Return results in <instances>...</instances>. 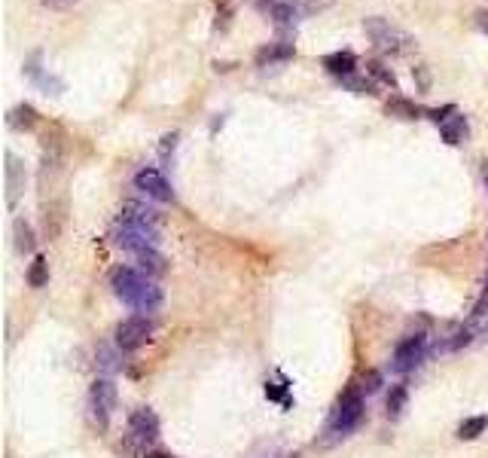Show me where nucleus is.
Instances as JSON below:
<instances>
[{
	"mask_svg": "<svg viewBox=\"0 0 488 458\" xmlns=\"http://www.w3.org/2000/svg\"><path fill=\"white\" fill-rule=\"evenodd\" d=\"M296 55V46L290 40H281V43H268L257 52V65L266 67V65H278V61H290Z\"/></svg>",
	"mask_w": 488,
	"mask_h": 458,
	"instance_id": "14",
	"label": "nucleus"
},
{
	"mask_svg": "<svg viewBox=\"0 0 488 458\" xmlns=\"http://www.w3.org/2000/svg\"><path fill=\"white\" fill-rule=\"evenodd\" d=\"M253 6H257V10H272L275 3H278V0H251Z\"/></svg>",
	"mask_w": 488,
	"mask_h": 458,
	"instance_id": "37",
	"label": "nucleus"
},
{
	"mask_svg": "<svg viewBox=\"0 0 488 458\" xmlns=\"http://www.w3.org/2000/svg\"><path fill=\"white\" fill-rule=\"evenodd\" d=\"M123 355L125 351L119 348L116 342L113 345H98V355H95V364H98V370L104 373V376H113V373H119L123 370Z\"/></svg>",
	"mask_w": 488,
	"mask_h": 458,
	"instance_id": "13",
	"label": "nucleus"
},
{
	"mask_svg": "<svg viewBox=\"0 0 488 458\" xmlns=\"http://www.w3.org/2000/svg\"><path fill=\"white\" fill-rule=\"evenodd\" d=\"M110 287L125 306H131L138 315H153L162 306V287L156 284L150 275H144L140 269L131 266H116L110 272Z\"/></svg>",
	"mask_w": 488,
	"mask_h": 458,
	"instance_id": "1",
	"label": "nucleus"
},
{
	"mask_svg": "<svg viewBox=\"0 0 488 458\" xmlns=\"http://www.w3.org/2000/svg\"><path fill=\"white\" fill-rule=\"evenodd\" d=\"M116 220H125V223H140V227H153L159 229V211L150 208V205H140V202H125L123 208H119V217Z\"/></svg>",
	"mask_w": 488,
	"mask_h": 458,
	"instance_id": "10",
	"label": "nucleus"
},
{
	"mask_svg": "<svg viewBox=\"0 0 488 458\" xmlns=\"http://www.w3.org/2000/svg\"><path fill=\"white\" fill-rule=\"evenodd\" d=\"M178 140H180V132H168L165 138H162V144H159V156L162 159H168L174 150H178Z\"/></svg>",
	"mask_w": 488,
	"mask_h": 458,
	"instance_id": "31",
	"label": "nucleus"
},
{
	"mask_svg": "<svg viewBox=\"0 0 488 458\" xmlns=\"http://www.w3.org/2000/svg\"><path fill=\"white\" fill-rule=\"evenodd\" d=\"M6 202L10 205H16V199L22 196V189H25V171H22V162H19L12 153H6Z\"/></svg>",
	"mask_w": 488,
	"mask_h": 458,
	"instance_id": "12",
	"label": "nucleus"
},
{
	"mask_svg": "<svg viewBox=\"0 0 488 458\" xmlns=\"http://www.w3.org/2000/svg\"><path fill=\"white\" fill-rule=\"evenodd\" d=\"M134 189H140V193L150 196V199H156V202H174L171 183H168L165 174H162L159 168H153V165L140 168V171L134 174Z\"/></svg>",
	"mask_w": 488,
	"mask_h": 458,
	"instance_id": "7",
	"label": "nucleus"
},
{
	"mask_svg": "<svg viewBox=\"0 0 488 458\" xmlns=\"http://www.w3.org/2000/svg\"><path fill=\"white\" fill-rule=\"evenodd\" d=\"M485 428H488V415H473V419H464L461 425H458V437H461V440H476Z\"/></svg>",
	"mask_w": 488,
	"mask_h": 458,
	"instance_id": "25",
	"label": "nucleus"
},
{
	"mask_svg": "<svg viewBox=\"0 0 488 458\" xmlns=\"http://www.w3.org/2000/svg\"><path fill=\"white\" fill-rule=\"evenodd\" d=\"M156 333V318L153 315H131V318L119 321L116 330H113V342L123 351H134L140 348L150 336Z\"/></svg>",
	"mask_w": 488,
	"mask_h": 458,
	"instance_id": "4",
	"label": "nucleus"
},
{
	"mask_svg": "<svg viewBox=\"0 0 488 458\" xmlns=\"http://www.w3.org/2000/svg\"><path fill=\"white\" fill-rule=\"evenodd\" d=\"M476 28L482 34H488V10H476Z\"/></svg>",
	"mask_w": 488,
	"mask_h": 458,
	"instance_id": "35",
	"label": "nucleus"
},
{
	"mask_svg": "<svg viewBox=\"0 0 488 458\" xmlns=\"http://www.w3.org/2000/svg\"><path fill=\"white\" fill-rule=\"evenodd\" d=\"M323 67L330 70L333 76H351L357 74V55L354 52H333V55H323Z\"/></svg>",
	"mask_w": 488,
	"mask_h": 458,
	"instance_id": "15",
	"label": "nucleus"
},
{
	"mask_svg": "<svg viewBox=\"0 0 488 458\" xmlns=\"http://www.w3.org/2000/svg\"><path fill=\"white\" fill-rule=\"evenodd\" d=\"M34 86L43 89V95H61V92H65V80H59V76H52V74H43Z\"/></svg>",
	"mask_w": 488,
	"mask_h": 458,
	"instance_id": "28",
	"label": "nucleus"
},
{
	"mask_svg": "<svg viewBox=\"0 0 488 458\" xmlns=\"http://www.w3.org/2000/svg\"><path fill=\"white\" fill-rule=\"evenodd\" d=\"M360 394H376L379 388H381V373L379 370H370V373H363L360 376Z\"/></svg>",
	"mask_w": 488,
	"mask_h": 458,
	"instance_id": "29",
	"label": "nucleus"
},
{
	"mask_svg": "<svg viewBox=\"0 0 488 458\" xmlns=\"http://www.w3.org/2000/svg\"><path fill=\"white\" fill-rule=\"evenodd\" d=\"M89 400H92V410H101V413H113L119 404V391L116 385H113L110 376H101L92 382V391H89Z\"/></svg>",
	"mask_w": 488,
	"mask_h": 458,
	"instance_id": "9",
	"label": "nucleus"
},
{
	"mask_svg": "<svg viewBox=\"0 0 488 458\" xmlns=\"http://www.w3.org/2000/svg\"><path fill=\"white\" fill-rule=\"evenodd\" d=\"M113 242H116L119 248L138 253V251H147V248H156V244H159V229L116 220V227H113Z\"/></svg>",
	"mask_w": 488,
	"mask_h": 458,
	"instance_id": "5",
	"label": "nucleus"
},
{
	"mask_svg": "<svg viewBox=\"0 0 488 458\" xmlns=\"http://www.w3.org/2000/svg\"><path fill=\"white\" fill-rule=\"evenodd\" d=\"M61 159H65V144H61L59 138H46L43 140V171H49V168H59Z\"/></svg>",
	"mask_w": 488,
	"mask_h": 458,
	"instance_id": "19",
	"label": "nucleus"
},
{
	"mask_svg": "<svg viewBox=\"0 0 488 458\" xmlns=\"http://www.w3.org/2000/svg\"><path fill=\"white\" fill-rule=\"evenodd\" d=\"M162 425H159V415H156L150 406H140L129 415V434L134 437L138 443H153L159 437Z\"/></svg>",
	"mask_w": 488,
	"mask_h": 458,
	"instance_id": "8",
	"label": "nucleus"
},
{
	"mask_svg": "<svg viewBox=\"0 0 488 458\" xmlns=\"http://www.w3.org/2000/svg\"><path fill=\"white\" fill-rule=\"evenodd\" d=\"M360 421H363V394H360L357 385H348L345 394L339 397L336 415L330 419V434H333V437H345V434L354 431Z\"/></svg>",
	"mask_w": 488,
	"mask_h": 458,
	"instance_id": "2",
	"label": "nucleus"
},
{
	"mask_svg": "<svg viewBox=\"0 0 488 458\" xmlns=\"http://www.w3.org/2000/svg\"><path fill=\"white\" fill-rule=\"evenodd\" d=\"M70 3H76V0H43V6H49V10H67Z\"/></svg>",
	"mask_w": 488,
	"mask_h": 458,
	"instance_id": "36",
	"label": "nucleus"
},
{
	"mask_svg": "<svg viewBox=\"0 0 488 458\" xmlns=\"http://www.w3.org/2000/svg\"><path fill=\"white\" fill-rule=\"evenodd\" d=\"M16 248L19 253H31L34 248H37V238H34V229H31V223H25V220H16Z\"/></svg>",
	"mask_w": 488,
	"mask_h": 458,
	"instance_id": "24",
	"label": "nucleus"
},
{
	"mask_svg": "<svg viewBox=\"0 0 488 458\" xmlns=\"http://www.w3.org/2000/svg\"><path fill=\"white\" fill-rule=\"evenodd\" d=\"M293 3H296V10H299V16H311V12L321 10L317 0H293Z\"/></svg>",
	"mask_w": 488,
	"mask_h": 458,
	"instance_id": "34",
	"label": "nucleus"
},
{
	"mask_svg": "<svg viewBox=\"0 0 488 458\" xmlns=\"http://www.w3.org/2000/svg\"><path fill=\"white\" fill-rule=\"evenodd\" d=\"M366 76H372V80L381 83V86H388V89L397 92V76H394L391 67L381 65V61H366Z\"/></svg>",
	"mask_w": 488,
	"mask_h": 458,
	"instance_id": "21",
	"label": "nucleus"
},
{
	"mask_svg": "<svg viewBox=\"0 0 488 458\" xmlns=\"http://www.w3.org/2000/svg\"><path fill=\"white\" fill-rule=\"evenodd\" d=\"M424 114H427L430 119H434L436 125H443V123H445V119H449L452 114H458V107H455V104H445V107H430V110H424Z\"/></svg>",
	"mask_w": 488,
	"mask_h": 458,
	"instance_id": "32",
	"label": "nucleus"
},
{
	"mask_svg": "<svg viewBox=\"0 0 488 458\" xmlns=\"http://www.w3.org/2000/svg\"><path fill=\"white\" fill-rule=\"evenodd\" d=\"M366 28V34H370V40L376 43L381 52H409V49L415 46V40L409 37L406 31H400V28H394L388 19H379V16H372V19H366L363 22Z\"/></svg>",
	"mask_w": 488,
	"mask_h": 458,
	"instance_id": "3",
	"label": "nucleus"
},
{
	"mask_svg": "<svg viewBox=\"0 0 488 458\" xmlns=\"http://www.w3.org/2000/svg\"><path fill=\"white\" fill-rule=\"evenodd\" d=\"M40 59H43V55H40V52H31V59L25 61V76H28V80H31V83H37L40 76H43V67H40Z\"/></svg>",
	"mask_w": 488,
	"mask_h": 458,
	"instance_id": "30",
	"label": "nucleus"
},
{
	"mask_svg": "<svg viewBox=\"0 0 488 458\" xmlns=\"http://www.w3.org/2000/svg\"><path fill=\"white\" fill-rule=\"evenodd\" d=\"M440 135H443L445 144L458 147V144H461V140L467 138V116H464V114H452V116L440 125Z\"/></svg>",
	"mask_w": 488,
	"mask_h": 458,
	"instance_id": "16",
	"label": "nucleus"
},
{
	"mask_svg": "<svg viewBox=\"0 0 488 458\" xmlns=\"http://www.w3.org/2000/svg\"><path fill=\"white\" fill-rule=\"evenodd\" d=\"M342 83L348 92H354V95H376V80L372 76H357V74H351V76H342Z\"/></svg>",
	"mask_w": 488,
	"mask_h": 458,
	"instance_id": "22",
	"label": "nucleus"
},
{
	"mask_svg": "<svg viewBox=\"0 0 488 458\" xmlns=\"http://www.w3.org/2000/svg\"><path fill=\"white\" fill-rule=\"evenodd\" d=\"M424 351H427V336H424V333L406 336V340L397 342V348H394L391 370L394 373H412L415 366L424 361Z\"/></svg>",
	"mask_w": 488,
	"mask_h": 458,
	"instance_id": "6",
	"label": "nucleus"
},
{
	"mask_svg": "<svg viewBox=\"0 0 488 458\" xmlns=\"http://www.w3.org/2000/svg\"><path fill=\"white\" fill-rule=\"evenodd\" d=\"M259 458H296V455H290V452H278V449H272V452H266V455H259Z\"/></svg>",
	"mask_w": 488,
	"mask_h": 458,
	"instance_id": "38",
	"label": "nucleus"
},
{
	"mask_svg": "<svg viewBox=\"0 0 488 458\" xmlns=\"http://www.w3.org/2000/svg\"><path fill=\"white\" fill-rule=\"evenodd\" d=\"M482 178H485V187H488V162H485V168H482Z\"/></svg>",
	"mask_w": 488,
	"mask_h": 458,
	"instance_id": "40",
	"label": "nucleus"
},
{
	"mask_svg": "<svg viewBox=\"0 0 488 458\" xmlns=\"http://www.w3.org/2000/svg\"><path fill=\"white\" fill-rule=\"evenodd\" d=\"M385 114L388 116H400V119H418L421 107H415V104L406 101V98H391V101L385 104Z\"/></svg>",
	"mask_w": 488,
	"mask_h": 458,
	"instance_id": "20",
	"label": "nucleus"
},
{
	"mask_svg": "<svg viewBox=\"0 0 488 458\" xmlns=\"http://www.w3.org/2000/svg\"><path fill=\"white\" fill-rule=\"evenodd\" d=\"M266 397L268 400H278V404L281 406H287V410H290V406H293V397H290V382H287V379H281V382H266Z\"/></svg>",
	"mask_w": 488,
	"mask_h": 458,
	"instance_id": "26",
	"label": "nucleus"
},
{
	"mask_svg": "<svg viewBox=\"0 0 488 458\" xmlns=\"http://www.w3.org/2000/svg\"><path fill=\"white\" fill-rule=\"evenodd\" d=\"M268 16L275 19V25H278V28H290L296 19H299V10H296L293 0H278V3L268 10Z\"/></svg>",
	"mask_w": 488,
	"mask_h": 458,
	"instance_id": "18",
	"label": "nucleus"
},
{
	"mask_svg": "<svg viewBox=\"0 0 488 458\" xmlns=\"http://www.w3.org/2000/svg\"><path fill=\"white\" fill-rule=\"evenodd\" d=\"M144 458H174V455H168V452H144Z\"/></svg>",
	"mask_w": 488,
	"mask_h": 458,
	"instance_id": "39",
	"label": "nucleus"
},
{
	"mask_svg": "<svg viewBox=\"0 0 488 458\" xmlns=\"http://www.w3.org/2000/svg\"><path fill=\"white\" fill-rule=\"evenodd\" d=\"M134 263H138V266H134V269H140L144 275H150L153 281H156V278H162V275L168 272V260L162 257V253L156 251V248L138 251V253H134Z\"/></svg>",
	"mask_w": 488,
	"mask_h": 458,
	"instance_id": "11",
	"label": "nucleus"
},
{
	"mask_svg": "<svg viewBox=\"0 0 488 458\" xmlns=\"http://www.w3.org/2000/svg\"><path fill=\"white\" fill-rule=\"evenodd\" d=\"M412 76H415V83H418V89H421V92H427V89H430V74H427V67H424V65H421V67H415V70H412Z\"/></svg>",
	"mask_w": 488,
	"mask_h": 458,
	"instance_id": "33",
	"label": "nucleus"
},
{
	"mask_svg": "<svg viewBox=\"0 0 488 458\" xmlns=\"http://www.w3.org/2000/svg\"><path fill=\"white\" fill-rule=\"evenodd\" d=\"M6 123L16 132H31L34 125H37V110H34L31 104H16V107L10 110V116H6Z\"/></svg>",
	"mask_w": 488,
	"mask_h": 458,
	"instance_id": "17",
	"label": "nucleus"
},
{
	"mask_svg": "<svg viewBox=\"0 0 488 458\" xmlns=\"http://www.w3.org/2000/svg\"><path fill=\"white\" fill-rule=\"evenodd\" d=\"M49 281V260L43 257V253H37L31 263V269H28V284L31 287H46Z\"/></svg>",
	"mask_w": 488,
	"mask_h": 458,
	"instance_id": "23",
	"label": "nucleus"
},
{
	"mask_svg": "<svg viewBox=\"0 0 488 458\" xmlns=\"http://www.w3.org/2000/svg\"><path fill=\"white\" fill-rule=\"evenodd\" d=\"M406 400H409V388H406V385H394L391 394H388V415H391V419H397V415L403 413V406H406Z\"/></svg>",
	"mask_w": 488,
	"mask_h": 458,
	"instance_id": "27",
	"label": "nucleus"
}]
</instances>
